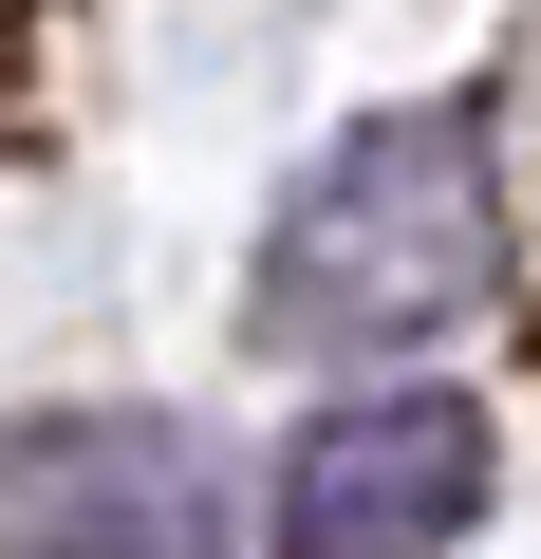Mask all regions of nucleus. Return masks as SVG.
Masks as SVG:
<instances>
[{"mask_svg": "<svg viewBox=\"0 0 541 559\" xmlns=\"http://www.w3.org/2000/svg\"><path fill=\"white\" fill-rule=\"evenodd\" d=\"M485 280H504L485 112H355L261 224V336L281 355H430L448 318H485Z\"/></svg>", "mask_w": 541, "mask_h": 559, "instance_id": "f257e3e1", "label": "nucleus"}, {"mask_svg": "<svg viewBox=\"0 0 541 559\" xmlns=\"http://www.w3.org/2000/svg\"><path fill=\"white\" fill-rule=\"evenodd\" d=\"M0 559H243V503L168 411H20L0 429Z\"/></svg>", "mask_w": 541, "mask_h": 559, "instance_id": "7ed1b4c3", "label": "nucleus"}, {"mask_svg": "<svg viewBox=\"0 0 541 559\" xmlns=\"http://www.w3.org/2000/svg\"><path fill=\"white\" fill-rule=\"evenodd\" d=\"M485 485H504L485 411L411 373V392H337V411L281 448L261 540H281V559H448V540L485 522Z\"/></svg>", "mask_w": 541, "mask_h": 559, "instance_id": "f03ea898", "label": "nucleus"}]
</instances>
